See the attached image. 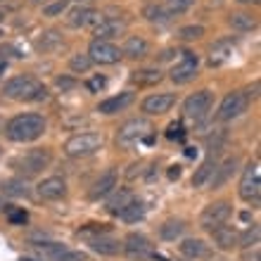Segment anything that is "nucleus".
Segmentation results:
<instances>
[{"label":"nucleus","mask_w":261,"mask_h":261,"mask_svg":"<svg viewBox=\"0 0 261 261\" xmlns=\"http://www.w3.org/2000/svg\"><path fill=\"white\" fill-rule=\"evenodd\" d=\"M247 107H249V100H247L245 93H240V90L228 93V95L221 100L219 112H216V119H219V121H233V119L242 117V114L247 112Z\"/></svg>","instance_id":"0eeeda50"},{"label":"nucleus","mask_w":261,"mask_h":261,"mask_svg":"<svg viewBox=\"0 0 261 261\" xmlns=\"http://www.w3.org/2000/svg\"><path fill=\"white\" fill-rule=\"evenodd\" d=\"M140 171H143V162H136V164H130V171L126 173V176H128V178H136Z\"/></svg>","instance_id":"c03bdc74"},{"label":"nucleus","mask_w":261,"mask_h":261,"mask_svg":"<svg viewBox=\"0 0 261 261\" xmlns=\"http://www.w3.org/2000/svg\"><path fill=\"white\" fill-rule=\"evenodd\" d=\"M193 3L195 0H164L162 5H164V10L171 14V17H176V14L188 12V10L193 7Z\"/></svg>","instance_id":"c9c22d12"},{"label":"nucleus","mask_w":261,"mask_h":261,"mask_svg":"<svg viewBox=\"0 0 261 261\" xmlns=\"http://www.w3.org/2000/svg\"><path fill=\"white\" fill-rule=\"evenodd\" d=\"M45 133V119L41 114H17L5 124V136L12 143H31Z\"/></svg>","instance_id":"f257e3e1"},{"label":"nucleus","mask_w":261,"mask_h":261,"mask_svg":"<svg viewBox=\"0 0 261 261\" xmlns=\"http://www.w3.org/2000/svg\"><path fill=\"white\" fill-rule=\"evenodd\" d=\"M117 188V171L114 169H107V171L95 180V186L90 190V199H100V197H107Z\"/></svg>","instance_id":"412c9836"},{"label":"nucleus","mask_w":261,"mask_h":261,"mask_svg":"<svg viewBox=\"0 0 261 261\" xmlns=\"http://www.w3.org/2000/svg\"><path fill=\"white\" fill-rule=\"evenodd\" d=\"M162 81V71L159 69H140V71H133V83L138 86H154V83Z\"/></svg>","instance_id":"7c9ffc66"},{"label":"nucleus","mask_w":261,"mask_h":261,"mask_svg":"<svg viewBox=\"0 0 261 261\" xmlns=\"http://www.w3.org/2000/svg\"><path fill=\"white\" fill-rule=\"evenodd\" d=\"M228 24H230L235 31H254V29H256V19L252 17V14H245V12L230 14Z\"/></svg>","instance_id":"c85d7f7f"},{"label":"nucleus","mask_w":261,"mask_h":261,"mask_svg":"<svg viewBox=\"0 0 261 261\" xmlns=\"http://www.w3.org/2000/svg\"><path fill=\"white\" fill-rule=\"evenodd\" d=\"M238 3H242V5H256L259 0H238Z\"/></svg>","instance_id":"09e8293b"},{"label":"nucleus","mask_w":261,"mask_h":261,"mask_svg":"<svg viewBox=\"0 0 261 261\" xmlns=\"http://www.w3.org/2000/svg\"><path fill=\"white\" fill-rule=\"evenodd\" d=\"M214 169H216V162H214V157H209L206 162H202L199 164V169L195 171V176H193V188H204L209 180H212V176H214Z\"/></svg>","instance_id":"bb28decb"},{"label":"nucleus","mask_w":261,"mask_h":261,"mask_svg":"<svg viewBox=\"0 0 261 261\" xmlns=\"http://www.w3.org/2000/svg\"><path fill=\"white\" fill-rule=\"evenodd\" d=\"M86 86H88V90L97 93V90H102L105 86H107V79H105V76H93V79H90V81L86 83Z\"/></svg>","instance_id":"79ce46f5"},{"label":"nucleus","mask_w":261,"mask_h":261,"mask_svg":"<svg viewBox=\"0 0 261 261\" xmlns=\"http://www.w3.org/2000/svg\"><path fill=\"white\" fill-rule=\"evenodd\" d=\"M230 204L228 202H214V204L204 206V212H202V216H199V226L204 228V230H214V228L223 226L228 221V216H230Z\"/></svg>","instance_id":"9d476101"},{"label":"nucleus","mask_w":261,"mask_h":261,"mask_svg":"<svg viewBox=\"0 0 261 261\" xmlns=\"http://www.w3.org/2000/svg\"><path fill=\"white\" fill-rule=\"evenodd\" d=\"M186 157H197V150H195V147H186Z\"/></svg>","instance_id":"49530a36"},{"label":"nucleus","mask_w":261,"mask_h":261,"mask_svg":"<svg viewBox=\"0 0 261 261\" xmlns=\"http://www.w3.org/2000/svg\"><path fill=\"white\" fill-rule=\"evenodd\" d=\"M100 21H102L100 12H97V10H93V7H86V5L74 7V10L67 14V24L71 29H83V27H93V29H95Z\"/></svg>","instance_id":"4468645a"},{"label":"nucleus","mask_w":261,"mask_h":261,"mask_svg":"<svg viewBox=\"0 0 261 261\" xmlns=\"http://www.w3.org/2000/svg\"><path fill=\"white\" fill-rule=\"evenodd\" d=\"M152 130H154V126H152L147 119H130V121H126V124L117 130V145L121 150H128V147H133L136 143H143Z\"/></svg>","instance_id":"39448f33"},{"label":"nucleus","mask_w":261,"mask_h":261,"mask_svg":"<svg viewBox=\"0 0 261 261\" xmlns=\"http://www.w3.org/2000/svg\"><path fill=\"white\" fill-rule=\"evenodd\" d=\"M88 57L95 64H117L124 55H121V48L112 41H93L88 48Z\"/></svg>","instance_id":"1a4fd4ad"},{"label":"nucleus","mask_w":261,"mask_h":261,"mask_svg":"<svg viewBox=\"0 0 261 261\" xmlns=\"http://www.w3.org/2000/svg\"><path fill=\"white\" fill-rule=\"evenodd\" d=\"M136 97H133V93H119V95H114V97H110V100H102V102L97 105V112L100 114H117V112H121V110H126L130 102H133Z\"/></svg>","instance_id":"aec40b11"},{"label":"nucleus","mask_w":261,"mask_h":261,"mask_svg":"<svg viewBox=\"0 0 261 261\" xmlns=\"http://www.w3.org/2000/svg\"><path fill=\"white\" fill-rule=\"evenodd\" d=\"M0 36H3V31H0Z\"/></svg>","instance_id":"4d7b16f0"},{"label":"nucleus","mask_w":261,"mask_h":261,"mask_svg":"<svg viewBox=\"0 0 261 261\" xmlns=\"http://www.w3.org/2000/svg\"><path fill=\"white\" fill-rule=\"evenodd\" d=\"M209 107H212V93H209V90H197V93L186 97V102H183V114H186L188 119L199 121V119L209 112Z\"/></svg>","instance_id":"9b49d317"},{"label":"nucleus","mask_w":261,"mask_h":261,"mask_svg":"<svg viewBox=\"0 0 261 261\" xmlns=\"http://www.w3.org/2000/svg\"><path fill=\"white\" fill-rule=\"evenodd\" d=\"M176 105V95H171V93H154V95L145 97L143 100V112L145 114H164V112H169Z\"/></svg>","instance_id":"2eb2a0df"},{"label":"nucleus","mask_w":261,"mask_h":261,"mask_svg":"<svg viewBox=\"0 0 261 261\" xmlns=\"http://www.w3.org/2000/svg\"><path fill=\"white\" fill-rule=\"evenodd\" d=\"M233 41H219L214 43L212 48V55H209V64L212 67H221L223 62H228V57L233 55Z\"/></svg>","instance_id":"a878e982"},{"label":"nucleus","mask_w":261,"mask_h":261,"mask_svg":"<svg viewBox=\"0 0 261 261\" xmlns=\"http://www.w3.org/2000/svg\"><path fill=\"white\" fill-rule=\"evenodd\" d=\"M36 193H38L41 199H48V202L62 199L64 195H67V183H64V178H60V176H53V178L41 180V183L36 186Z\"/></svg>","instance_id":"dca6fc26"},{"label":"nucleus","mask_w":261,"mask_h":261,"mask_svg":"<svg viewBox=\"0 0 261 261\" xmlns=\"http://www.w3.org/2000/svg\"><path fill=\"white\" fill-rule=\"evenodd\" d=\"M173 55V50H166V53H162V60H171Z\"/></svg>","instance_id":"de8ad7c7"},{"label":"nucleus","mask_w":261,"mask_h":261,"mask_svg":"<svg viewBox=\"0 0 261 261\" xmlns=\"http://www.w3.org/2000/svg\"><path fill=\"white\" fill-rule=\"evenodd\" d=\"M57 86H60L62 90H67V88H74L76 81L74 79H67V76H60V79H57Z\"/></svg>","instance_id":"37998d69"},{"label":"nucleus","mask_w":261,"mask_h":261,"mask_svg":"<svg viewBox=\"0 0 261 261\" xmlns=\"http://www.w3.org/2000/svg\"><path fill=\"white\" fill-rule=\"evenodd\" d=\"M102 147V136L100 133H76L64 143V152L71 159H81V157H90Z\"/></svg>","instance_id":"20e7f679"},{"label":"nucleus","mask_w":261,"mask_h":261,"mask_svg":"<svg viewBox=\"0 0 261 261\" xmlns=\"http://www.w3.org/2000/svg\"><path fill=\"white\" fill-rule=\"evenodd\" d=\"M145 216V204L140 202V199H133L128 206H126L124 212L119 214V219L126 221V223H138V221Z\"/></svg>","instance_id":"c756f323"},{"label":"nucleus","mask_w":261,"mask_h":261,"mask_svg":"<svg viewBox=\"0 0 261 261\" xmlns=\"http://www.w3.org/2000/svg\"><path fill=\"white\" fill-rule=\"evenodd\" d=\"M147 50H150V45H147V41H145L143 36H128L124 43V48H121V55L138 60V57L147 55Z\"/></svg>","instance_id":"393cba45"},{"label":"nucleus","mask_w":261,"mask_h":261,"mask_svg":"<svg viewBox=\"0 0 261 261\" xmlns=\"http://www.w3.org/2000/svg\"><path fill=\"white\" fill-rule=\"evenodd\" d=\"M166 138H169V140H183V138H186L183 124H180V121H173V124L166 128Z\"/></svg>","instance_id":"a19ab883"},{"label":"nucleus","mask_w":261,"mask_h":261,"mask_svg":"<svg viewBox=\"0 0 261 261\" xmlns=\"http://www.w3.org/2000/svg\"><path fill=\"white\" fill-rule=\"evenodd\" d=\"M197 67H199V57L190 50H186L183 55H180V62L171 69V81L173 83H188L193 81L195 76H197Z\"/></svg>","instance_id":"f8f14e48"},{"label":"nucleus","mask_w":261,"mask_h":261,"mask_svg":"<svg viewBox=\"0 0 261 261\" xmlns=\"http://www.w3.org/2000/svg\"><path fill=\"white\" fill-rule=\"evenodd\" d=\"M88 247L102 256H114L121 252V242L117 238H112V235H95V238L88 240Z\"/></svg>","instance_id":"f3484780"},{"label":"nucleus","mask_w":261,"mask_h":261,"mask_svg":"<svg viewBox=\"0 0 261 261\" xmlns=\"http://www.w3.org/2000/svg\"><path fill=\"white\" fill-rule=\"evenodd\" d=\"M169 178H171V180H178L180 178V166L178 164L169 166Z\"/></svg>","instance_id":"a18cd8bd"},{"label":"nucleus","mask_w":261,"mask_h":261,"mask_svg":"<svg viewBox=\"0 0 261 261\" xmlns=\"http://www.w3.org/2000/svg\"><path fill=\"white\" fill-rule=\"evenodd\" d=\"M152 259L154 261H166V259H162V256H157V254H152Z\"/></svg>","instance_id":"3c124183"},{"label":"nucleus","mask_w":261,"mask_h":261,"mask_svg":"<svg viewBox=\"0 0 261 261\" xmlns=\"http://www.w3.org/2000/svg\"><path fill=\"white\" fill-rule=\"evenodd\" d=\"M38 249V254L43 259H53V261H86L81 254H76L67 245H60V242H41V245H36Z\"/></svg>","instance_id":"ddd939ff"},{"label":"nucleus","mask_w":261,"mask_h":261,"mask_svg":"<svg viewBox=\"0 0 261 261\" xmlns=\"http://www.w3.org/2000/svg\"><path fill=\"white\" fill-rule=\"evenodd\" d=\"M235 169H238V159L235 157H228L223 164H216V169H214V176H212V188H221L223 183H228V178L235 173Z\"/></svg>","instance_id":"5701e85b"},{"label":"nucleus","mask_w":261,"mask_h":261,"mask_svg":"<svg viewBox=\"0 0 261 261\" xmlns=\"http://www.w3.org/2000/svg\"><path fill=\"white\" fill-rule=\"evenodd\" d=\"M133 199H136L133 190H128V188H119L117 193L107 199V212H110L112 216H119V214L124 212V209L130 204V202H133Z\"/></svg>","instance_id":"4be33fe9"},{"label":"nucleus","mask_w":261,"mask_h":261,"mask_svg":"<svg viewBox=\"0 0 261 261\" xmlns=\"http://www.w3.org/2000/svg\"><path fill=\"white\" fill-rule=\"evenodd\" d=\"M90 57L88 55H74L71 60H69V67H71V71H76V74H81V71H88L90 69Z\"/></svg>","instance_id":"4c0bfd02"},{"label":"nucleus","mask_w":261,"mask_h":261,"mask_svg":"<svg viewBox=\"0 0 261 261\" xmlns=\"http://www.w3.org/2000/svg\"><path fill=\"white\" fill-rule=\"evenodd\" d=\"M3 17H5V14H3V12H0V21H3Z\"/></svg>","instance_id":"864d4df0"},{"label":"nucleus","mask_w":261,"mask_h":261,"mask_svg":"<svg viewBox=\"0 0 261 261\" xmlns=\"http://www.w3.org/2000/svg\"><path fill=\"white\" fill-rule=\"evenodd\" d=\"M204 36V27H199V24H190V27H183L178 29V38L180 41H197Z\"/></svg>","instance_id":"e433bc0d"},{"label":"nucleus","mask_w":261,"mask_h":261,"mask_svg":"<svg viewBox=\"0 0 261 261\" xmlns=\"http://www.w3.org/2000/svg\"><path fill=\"white\" fill-rule=\"evenodd\" d=\"M3 93L10 100H27V102H41V100L48 97L45 86L31 74H21V76H14V79L5 81Z\"/></svg>","instance_id":"f03ea898"},{"label":"nucleus","mask_w":261,"mask_h":261,"mask_svg":"<svg viewBox=\"0 0 261 261\" xmlns=\"http://www.w3.org/2000/svg\"><path fill=\"white\" fill-rule=\"evenodd\" d=\"M24 261H31V259H24Z\"/></svg>","instance_id":"5fc2aeb1"},{"label":"nucleus","mask_w":261,"mask_h":261,"mask_svg":"<svg viewBox=\"0 0 261 261\" xmlns=\"http://www.w3.org/2000/svg\"><path fill=\"white\" fill-rule=\"evenodd\" d=\"M3 130H5V121H3V119H0V133H3Z\"/></svg>","instance_id":"8fccbe9b"},{"label":"nucleus","mask_w":261,"mask_h":261,"mask_svg":"<svg viewBox=\"0 0 261 261\" xmlns=\"http://www.w3.org/2000/svg\"><path fill=\"white\" fill-rule=\"evenodd\" d=\"M0 157H3V152H0Z\"/></svg>","instance_id":"6e6d98bb"},{"label":"nucleus","mask_w":261,"mask_h":261,"mask_svg":"<svg viewBox=\"0 0 261 261\" xmlns=\"http://www.w3.org/2000/svg\"><path fill=\"white\" fill-rule=\"evenodd\" d=\"M124 31H126V21H121V19H102L95 27L93 36H95V41H112V38L121 36Z\"/></svg>","instance_id":"6ab92c4d"},{"label":"nucleus","mask_w":261,"mask_h":261,"mask_svg":"<svg viewBox=\"0 0 261 261\" xmlns=\"http://www.w3.org/2000/svg\"><path fill=\"white\" fill-rule=\"evenodd\" d=\"M212 238H214V245L223 252H230V249L238 247V230L233 226H219L212 230Z\"/></svg>","instance_id":"a211bd4d"},{"label":"nucleus","mask_w":261,"mask_h":261,"mask_svg":"<svg viewBox=\"0 0 261 261\" xmlns=\"http://www.w3.org/2000/svg\"><path fill=\"white\" fill-rule=\"evenodd\" d=\"M180 254L188 259H204L209 254V245H204V240L199 238H188L180 242Z\"/></svg>","instance_id":"b1692460"},{"label":"nucleus","mask_w":261,"mask_h":261,"mask_svg":"<svg viewBox=\"0 0 261 261\" xmlns=\"http://www.w3.org/2000/svg\"><path fill=\"white\" fill-rule=\"evenodd\" d=\"M3 190H5V195H10V197H29L27 183H24V180H19V178L5 180V183H3Z\"/></svg>","instance_id":"72a5a7b5"},{"label":"nucleus","mask_w":261,"mask_h":261,"mask_svg":"<svg viewBox=\"0 0 261 261\" xmlns=\"http://www.w3.org/2000/svg\"><path fill=\"white\" fill-rule=\"evenodd\" d=\"M57 45H62V36H60V31H45V34L36 41V48L43 50V53H50V50H55Z\"/></svg>","instance_id":"2f4dec72"},{"label":"nucleus","mask_w":261,"mask_h":261,"mask_svg":"<svg viewBox=\"0 0 261 261\" xmlns=\"http://www.w3.org/2000/svg\"><path fill=\"white\" fill-rule=\"evenodd\" d=\"M143 14H145V19L157 21V24H164V21L171 19V14L164 10V5H147L143 10Z\"/></svg>","instance_id":"f704fd0d"},{"label":"nucleus","mask_w":261,"mask_h":261,"mask_svg":"<svg viewBox=\"0 0 261 261\" xmlns=\"http://www.w3.org/2000/svg\"><path fill=\"white\" fill-rule=\"evenodd\" d=\"M254 245H259V226H256V223H252V226H249L245 233L238 235V247L252 249Z\"/></svg>","instance_id":"473e14b6"},{"label":"nucleus","mask_w":261,"mask_h":261,"mask_svg":"<svg viewBox=\"0 0 261 261\" xmlns=\"http://www.w3.org/2000/svg\"><path fill=\"white\" fill-rule=\"evenodd\" d=\"M0 206H5V199H0Z\"/></svg>","instance_id":"603ef678"},{"label":"nucleus","mask_w":261,"mask_h":261,"mask_svg":"<svg viewBox=\"0 0 261 261\" xmlns=\"http://www.w3.org/2000/svg\"><path fill=\"white\" fill-rule=\"evenodd\" d=\"M69 3H71V0H55V3H50V5L43 7V14H45V17H60L69 7Z\"/></svg>","instance_id":"58836bf2"},{"label":"nucleus","mask_w":261,"mask_h":261,"mask_svg":"<svg viewBox=\"0 0 261 261\" xmlns=\"http://www.w3.org/2000/svg\"><path fill=\"white\" fill-rule=\"evenodd\" d=\"M261 195V171H259V162H249L242 171L240 178V197L245 202H259Z\"/></svg>","instance_id":"423d86ee"},{"label":"nucleus","mask_w":261,"mask_h":261,"mask_svg":"<svg viewBox=\"0 0 261 261\" xmlns=\"http://www.w3.org/2000/svg\"><path fill=\"white\" fill-rule=\"evenodd\" d=\"M183 230H186V221L183 219H169L162 223V228H159V235H162V240H176V238H180L183 235Z\"/></svg>","instance_id":"cd10ccee"},{"label":"nucleus","mask_w":261,"mask_h":261,"mask_svg":"<svg viewBox=\"0 0 261 261\" xmlns=\"http://www.w3.org/2000/svg\"><path fill=\"white\" fill-rule=\"evenodd\" d=\"M7 214H10V223L12 226H24L29 221V214L24 209H7Z\"/></svg>","instance_id":"ea45409f"},{"label":"nucleus","mask_w":261,"mask_h":261,"mask_svg":"<svg viewBox=\"0 0 261 261\" xmlns=\"http://www.w3.org/2000/svg\"><path fill=\"white\" fill-rule=\"evenodd\" d=\"M50 162H53V152L45 150V147H36V150H29L21 157L14 159L12 166L19 171V176L31 178V176H38L43 169H48Z\"/></svg>","instance_id":"7ed1b4c3"},{"label":"nucleus","mask_w":261,"mask_h":261,"mask_svg":"<svg viewBox=\"0 0 261 261\" xmlns=\"http://www.w3.org/2000/svg\"><path fill=\"white\" fill-rule=\"evenodd\" d=\"M121 249L126 252V256L133 261H147L152 259L154 249H152V242L140 233H130L124 242H121Z\"/></svg>","instance_id":"6e6552de"}]
</instances>
